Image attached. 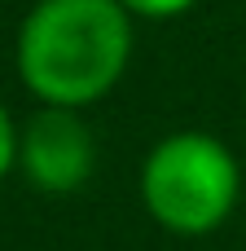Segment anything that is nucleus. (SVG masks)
Wrapping results in <instances>:
<instances>
[{
  "label": "nucleus",
  "mask_w": 246,
  "mask_h": 251,
  "mask_svg": "<svg viewBox=\"0 0 246 251\" xmlns=\"http://www.w3.org/2000/svg\"><path fill=\"white\" fill-rule=\"evenodd\" d=\"M132 22L119 0H35L18 26V79L44 106H92L132 62Z\"/></svg>",
  "instance_id": "nucleus-1"
},
{
  "label": "nucleus",
  "mask_w": 246,
  "mask_h": 251,
  "mask_svg": "<svg viewBox=\"0 0 246 251\" xmlns=\"http://www.w3.org/2000/svg\"><path fill=\"white\" fill-rule=\"evenodd\" d=\"M242 194L238 154L198 128L167 132L141 163V203L167 234H211L229 221Z\"/></svg>",
  "instance_id": "nucleus-2"
},
{
  "label": "nucleus",
  "mask_w": 246,
  "mask_h": 251,
  "mask_svg": "<svg viewBox=\"0 0 246 251\" xmlns=\"http://www.w3.org/2000/svg\"><path fill=\"white\" fill-rule=\"evenodd\" d=\"M18 168L44 194H75L97 168V141L79 110L40 106L18 128Z\"/></svg>",
  "instance_id": "nucleus-3"
},
{
  "label": "nucleus",
  "mask_w": 246,
  "mask_h": 251,
  "mask_svg": "<svg viewBox=\"0 0 246 251\" xmlns=\"http://www.w3.org/2000/svg\"><path fill=\"white\" fill-rule=\"evenodd\" d=\"M132 18H150V22H163V18H180L189 13L198 0H119Z\"/></svg>",
  "instance_id": "nucleus-4"
},
{
  "label": "nucleus",
  "mask_w": 246,
  "mask_h": 251,
  "mask_svg": "<svg viewBox=\"0 0 246 251\" xmlns=\"http://www.w3.org/2000/svg\"><path fill=\"white\" fill-rule=\"evenodd\" d=\"M13 168H18V124H13V115L4 110V101H0V181H4Z\"/></svg>",
  "instance_id": "nucleus-5"
}]
</instances>
